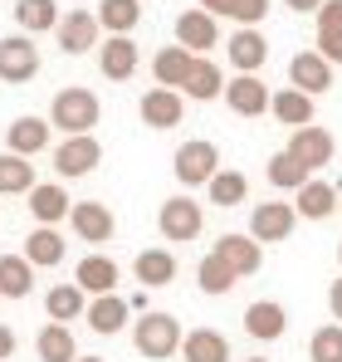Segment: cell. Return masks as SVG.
Here are the masks:
<instances>
[{
    "label": "cell",
    "mask_w": 342,
    "mask_h": 362,
    "mask_svg": "<svg viewBox=\"0 0 342 362\" xmlns=\"http://www.w3.org/2000/svg\"><path fill=\"white\" fill-rule=\"evenodd\" d=\"M49 118H35V113H25V118H15L5 127V147L15 152V157H40L45 147H49Z\"/></svg>",
    "instance_id": "9a60e30c"
},
{
    "label": "cell",
    "mask_w": 342,
    "mask_h": 362,
    "mask_svg": "<svg viewBox=\"0 0 342 362\" xmlns=\"http://www.w3.org/2000/svg\"><path fill=\"white\" fill-rule=\"evenodd\" d=\"M181 323L171 318V313H142L137 323H132V343H137V353L152 362H167L181 353Z\"/></svg>",
    "instance_id": "7a4b0ae2"
},
{
    "label": "cell",
    "mask_w": 342,
    "mask_h": 362,
    "mask_svg": "<svg viewBox=\"0 0 342 362\" xmlns=\"http://www.w3.org/2000/svg\"><path fill=\"white\" fill-rule=\"evenodd\" d=\"M201 226H206V211H201L191 196H171V201H162V211H157V230H162L171 245L196 240Z\"/></svg>",
    "instance_id": "277c9868"
},
{
    "label": "cell",
    "mask_w": 342,
    "mask_h": 362,
    "mask_svg": "<svg viewBox=\"0 0 342 362\" xmlns=\"http://www.w3.org/2000/svg\"><path fill=\"white\" fill-rule=\"evenodd\" d=\"M132 274H137L142 289H167L171 279H176V255L162 250V245H152V250H142L132 259Z\"/></svg>",
    "instance_id": "7402d4cb"
},
{
    "label": "cell",
    "mask_w": 342,
    "mask_h": 362,
    "mask_svg": "<svg viewBox=\"0 0 342 362\" xmlns=\"http://www.w3.org/2000/svg\"><path fill=\"white\" fill-rule=\"evenodd\" d=\"M338 216H342V196H338Z\"/></svg>",
    "instance_id": "c3c4849f"
},
{
    "label": "cell",
    "mask_w": 342,
    "mask_h": 362,
    "mask_svg": "<svg viewBox=\"0 0 342 362\" xmlns=\"http://www.w3.org/2000/svg\"><path fill=\"white\" fill-rule=\"evenodd\" d=\"M176 45H181L186 54L206 59V49L220 45V25H216V15H206V10H181V15H176Z\"/></svg>",
    "instance_id": "ba28073f"
},
{
    "label": "cell",
    "mask_w": 342,
    "mask_h": 362,
    "mask_svg": "<svg viewBox=\"0 0 342 362\" xmlns=\"http://www.w3.org/2000/svg\"><path fill=\"white\" fill-rule=\"evenodd\" d=\"M196 284H201V294H230V289H235V269L211 250V255L196 264Z\"/></svg>",
    "instance_id": "d590c367"
},
{
    "label": "cell",
    "mask_w": 342,
    "mask_h": 362,
    "mask_svg": "<svg viewBox=\"0 0 342 362\" xmlns=\"http://www.w3.org/2000/svg\"><path fill=\"white\" fill-rule=\"evenodd\" d=\"M269 83L259 78V74H235L225 83V103L235 118H259V113H269Z\"/></svg>",
    "instance_id": "9c48e42d"
},
{
    "label": "cell",
    "mask_w": 342,
    "mask_h": 362,
    "mask_svg": "<svg viewBox=\"0 0 342 362\" xmlns=\"http://www.w3.org/2000/svg\"><path fill=\"white\" fill-rule=\"evenodd\" d=\"M35 353H40V362H78L73 328L69 323H45L40 338H35Z\"/></svg>",
    "instance_id": "484cf974"
},
{
    "label": "cell",
    "mask_w": 342,
    "mask_h": 362,
    "mask_svg": "<svg viewBox=\"0 0 342 362\" xmlns=\"http://www.w3.org/2000/svg\"><path fill=\"white\" fill-rule=\"evenodd\" d=\"M216 255H220L230 269H235V279H244V274H259V264H264V245L254 240V235H235V230L216 240Z\"/></svg>",
    "instance_id": "2e32d148"
},
{
    "label": "cell",
    "mask_w": 342,
    "mask_h": 362,
    "mask_svg": "<svg viewBox=\"0 0 342 362\" xmlns=\"http://www.w3.org/2000/svg\"><path fill=\"white\" fill-rule=\"evenodd\" d=\"M191 69H196V54H186L181 45H167V49H157V59H152V83L181 93L186 78H191Z\"/></svg>",
    "instance_id": "ffe728a7"
},
{
    "label": "cell",
    "mask_w": 342,
    "mask_h": 362,
    "mask_svg": "<svg viewBox=\"0 0 342 362\" xmlns=\"http://www.w3.org/2000/svg\"><path fill=\"white\" fill-rule=\"evenodd\" d=\"M338 186H328V181H308V186H298V191H293V211H298V216H303V221H328V216H333V211H338Z\"/></svg>",
    "instance_id": "603a6c76"
},
{
    "label": "cell",
    "mask_w": 342,
    "mask_h": 362,
    "mask_svg": "<svg viewBox=\"0 0 342 362\" xmlns=\"http://www.w3.org/2000/svg\"><path fill=\"white\" fill-rule=\"evenodd\" d=\"M40 74V49L30 35H10L0 40V78L5 83H30Z\"/></svg>",
    "instance_id": "8fae6325"
},
{
    "label": "cell",
    "mask_w": 342,
    "mask_h": 362,
    "mask_svg": "<svg viewBox=\"0 0 342 362\" xmlns=\"http://www.w3.org/2000/svg\"><path fill=\"white\" fill-rule=\"evenodd\" d=\"M264 177H269V186H279V191H298V186H308V181H313L298 162H293V157H288V152H274V157H269Z\"/></svg>",
    "instance_id": "74e56055"
},
{
    "label": "cell",
    "mask_w": 342,
    "mask_h": 362,
    "mask_svg": "<svg viewBox=\"0 0 342 362\" xmlns=\"http://www.w3.org/2000/svg\"><path fill=\"white\" fill-rule=\"evenodd\" d=\"M78 362H103V358H78Z\"/></svg>",
    "instance_id": "7dc6e473"
},
{
    "label": "cell",
    "mask_w": 342,
    "mask_h": 362,
    "mask_svg": "<svg viewBox=\"0 0 342 362\" xmlns=\"http://www.w3.org/2000/svg\"><path fill=\"white\" fill-rule=\"evenodd\" d=\"M25 259H30L35 269H54L59 259H64V235H59L54 226H35V230L25 235Z\"/></svg>",
    "instance_id": "f1b7e54d"
},
{
    "label": "cell",
    "mask_w": 342,
    "mask_h": 362,
    "mask_svg": "<svg viewBox=\"0 0 342 362\" xmlns=\"http://www.w3.org/2000/svg\"><path fill=\"white\" fill-rule=\"evenodd\" d=\"M288 88H298V93H308V98L328 93V88H333V64L323 59L318 49L293 54V59H288Z\"/></svg>",
    "instance_id": "30bf717a"
},
{
    "label": "cell",
    "mask_w": 342,
    "mask_h": 362,
    "mask_svg": "<svg viewBox=\"0 0 342 362\" xmlns=\"http://www.w3.org/2000/svg\"><path fill=\"white\" fill-rule=\"evenodd\" d=\"M284 152L298 162V167H303V172H308V177H313L318 167H328V162H333L338 142H333V132H328V127H298V132L288 137Z\"/></svg>",
    "instance_id": "8992f818"
},
{
    "label": "cell",
    "mask_w": 342,
    "mask_h": 362,
    "mask_svg": "<svg viewBox=\"0 0 342 362\" xmlns=\"http://www.w3.org/2000/svg\"><path fill=\"white\" fill-rule=\"evenodd\" d=\"M269 113L284 122V127H313V98L308 93H298V88H279L274 98H269Z\"/></svg>",
    "instance_id": "83f0119b"
},
{
    "label": "cell",
    "mask_w": 342,
    "mask_h": 362,
    "mask_svg": "<svg viewBox=\"0 0 342 362\" xmlns=\"http://www.w3.org/2000/svg\"><path fill=\"white\" fill-rule=\"evenodd\" d=\"M318 35H342V0H328L318 10Z\"/></svg>",
    "instance_id": "60d3db41"
},
{
    "label": "cell",
    "mask_w": 342,
    "mask_h": 362,
    "mask_svg": "<svg viewBox=\"0 0 342 362\" xmlns=\"http://www.w3.org/2000/svg\"><path fill=\"white\" fill-rule=\"evenodd\" d=\"M93 15H98V25L108 35H132L137 20H142V0H98Z\"/></svg>",
    "instance_id": "d6a6232c"
},
{
    "label": "cell",
    "mask_w": 342,
    "mask_h": 362,
    "mask_svg": "<svg viewBox=\"0 0 342 362\" xmlns=\"http://www.w3.org/2000/svg\"><path fill=\"white\" fill-rule=\"evenodd\" d=\"M171 172L181 186H211V177L220 172V147L196 137V142H181L176 157H171Z\"/></svg>",
    "instance_id": "3957f363"
},
{
    "label": "cell",
    "mask_w": 342,
    "mask_h": 362,
    "mask_svg": "<svg viewBox=\"0 0 342 362\" xmlns=\"http://www.w3.org/2000/svg\"><path fill=\"white\" fill-rule=\"evenodd\" d=\"M30 216H35V226H54V221H69V211H73V201H69V191L59 186V181H40L30 196Z\"/></svg>",
    "instance_id": "d6986e66"
},
{
    "label": "cell",
    "mask_w": 342,
    "mask_h": 362,
    "mask_svg": "<svg viewBox=\"0 0 342 362\" xmlns=\"http://www.w3.org/2000/svg\"><path fill=\"white\" fill-rule=\"evenodd\" d=\"M137 113H142V122H147V127L167 132V127H176V122H181L186 98H181L176 88H147V93H142V103H137Z\"/></svg>",
    "instance_id": "e0dca14e"
},
{
    "label": "cell",
    "mask_w": 342,
    "mask_h": 362,
    "mask_svg": "<svg viewBox=\"0 0 342 362\" xmlns=\"http://www.w3.org/2000/svg\"><path fill=\"white\" fill-rule=\"evenodd\" d=\"M73 284L88 294V299H103V294H117V264L108 255H83L78 269H73Z\"/></svg>",
    "instance_id": "ac0fdd59"
},
{
    "label": "cell",
    "mask_w": 342,
    "mask_h": 362,
    "mask_svg": "<svg viewBox=\"0 0 342 362\" xmlns=\"http://www.w3.org/2000/svg\"><path fill=\"white\" fill-rule=\"evenodd\" d=\"M249 362H269V358H249Z\"/></svg>",
    "instance_id": "f907efd6"
},
{
    "label": "cell",
    "mask_w": 342,
    "mask_h": 362,
    "mask_svg": "<svg viewBox=\"0 0 342 362\" xmlns=\"http://www.w3.org/2000/svg\"><path fill=\"white\" fill-rule=\"evenodd\" d=\"M318 54L328 64H342V35H318Z\"/></svg>",
    "instance_id": "b9f144b4"
},
{
    "label": "cell",
    "mask_w": 342,
    "mask_h": 362,
    "mask_svg": "<svg viewBox=\"0 0 342 362\" xmlns=\"http://www.w3.org/2000/svg\"><path fill=\"white\" fill-rule=\"evenodd\" d=\"M45 308H49V323H73V318L88 313V294L69 279V284H54V289L45 294Z\"/></svg>",
    "instance_id": "f546056e"
},
{
    "label": "cell",
    "mask_w": 342,
    "mask_h": 362,
    "mask_svg": "<svg viewBox=\"0 0 342 362\" xmlns=\"http://www.w3.org/2000/svg\"><path fill=\"white\" fill-rule=\"evenodd\" d=\"M244 196H249V181H244V172L220 167V172L211 177V206H240Z\"/></svg>",
    "instance_id": "8d00e7d4"
},
{
    "label": "cell",
    "mask_w": 342,
    "mask_h": 362,
    "mask_svg": "<svg viewBox=\"0 0 342 362\" xmlns=\"http://www.w3.org/2000/svg\"><path fill=\"white\" fill-rule=\"evenodd\" d=\"M137 45H132V35H108L103 45H98V69H103V78H113V83H127L132 74H137Z\"/></svg>",
    "instance_id": "5bb4252c"
},
{
    "label": "cell",
    "mask_w": 342,
    "mask_h": 362,
    "mask_svg": "<svg viewBox=\"0 0 342 362\" xmlns=\"http://www.w3.org/2000/svg\"><path fill=\"white\" fill-rule=\"evenodd\" d=\"M69 226L78 230V240H83V245H108V240H113V230H117L113 211H108L103 201H73Z\"/></svg>",
    "instance_id": "4fadbf2b"
},
{
    "label": "cell",
    "mask_w": 342,
    "mask_h": 362,
    "mask_svg": "<svg viewBox=\"0 0 342 362\" xmlns=\"http://www.w3.org/2000/svg\"><path fill=\"white\" fill-rule=\"evenodd\" d=\"M338 264H342V245H338Z\"/></svg>",
    "instance_id": "681fc988"
},
{
    "label": "cell",
    "mask_w": 342,
    "mask_h": 362,
    "mask_svg": "<svg viewBox=\"0 0 342 362\" xmlns=\"http://www.w3.org/2000/svg\"><path fill=\"white\" fill-rule=\"evenodd\" d=\"M98 118H103V103H98V93H93V88L69 83V88H59V93H54L49 127H59L64 137H88V132L98 127Z\"/></svg>",
    "instance_id": "6da1fadb"
},
{
    "label": "cell",
    "mask_w": 342,
    "mask_h": 362,
    "mask_svg": "<svg viewBox=\"0 0 342 362\" xmlns=\"http://www.w3.org/2000/svg\"><path fill=\"white\" fill-rule=\"evenodd\" d=\"M328 308H333V318L342 323V279H333V284H328Z\"/></svg>",
    "instance_id": "7bdbcfd3"
},
{
    "label": "cell",
    "mask_w": 342,
    "mask_h": 362,
    "mask_svg": "<svg viewBox=\"0 0 342 362\" xmlns=\"http://www.w3.org/2000/svg\"><path fill=\"white\" fill-rule=\"evenodd\" d=\"M181 358L186 362H230V343L216 328H196L181 338Z\"/></svg>",
    "instance_id": "4316f807"
},
{
    "label": "cell",
    "mask_w": 342,
    "mask_h": 362,
    "mask_svg": "<svg viewBox=\"0 0 342 362\" xmlns=\"http://www.w3.org/2000/svg\"><path fill=\"white\" fill-rule=\"evenodd\" d=\"M264 59H269V40L259 30H235L230 35V64H235V74H259Z\"/></svg>",
    "instance_id": "cb8c5ba5"
},
{
    "label": "cell",
    "mask_w": 342,
    "mask_h": 362,
    "mask_svg": "<svg viewBox=\"0 0 342 362\" xmlns=\"http://www.w3.org/2000/svg\"><path fill=\"white\" fill-rule=\"evenodd\" d=\"M40 181L30 157H15V152H0V196H30Z\"/></svg>",
    "instance_id": "836d02e7"
},
{
    "label": "cell",
    "mask_w": 342,
    "mask_h": 362,
    "mask_svg": "<svg viewBox=\"0 0 342 362\" xmlns=\"http://www.w3.org/2000/svg\"><path fill=\"white\" fill-rule=\"evenodd\" d=\"M201 10L220 20V15H230V10H235V0H201Z\"/></svg>",
    "instance_id": "bcb514c9"
},
{
    "label": "cell",
    "mask_w": 342,
    "mask_h": 362,
    "mask_svg": "<svg viewBox=\"0 0 342 362\" xmlns=\"http://www.w3.org/2000/svg\"><path fill=\"white\" fill-rule=\"evenodd\" d=\"M308 358L313 362H342V323H323L308 338Z\"/></svg>",
    "instance_id": "f35d334b"
},
{
    "label": "cell",
    "mask_w": 342,
    "mask_h": 362,
    "mask_svg": "<svg viewBox=\"0 0 342 362\" xmlns=\"http://www.w3.org/2000/svg\"><path fill=\"white\" fill-rule=\"evenodd\" d=\"M186 98H196V103H211V98H225V74H220V64L216 59H196L191 69V78H186V88H181Z\"/></svg>",
    "instance_id": "4dcf8cb0"
},
{
    "label": "cell",
    "mask_w": 342,
    "mask_h": 362,
    "mask_svg": "<svg viewBox=\"0 0 342 362\" xmlns=\"http://www.w3.org/2000/svg\"><path fill=\"white\" fill-rule=\"evenodd\" d=\"M98 35H103V25H98L93 10H69V15L59 20V30H54L64 54H88V49H98Z\"/></svg>",
    "instance_id": "7c38bea8"
},
{
    "label": "cell",
    "mask_w": 342,
    "mask_h": 362,
    "mask_svg": "<svg viewBox=\"0 0 342 362\" xmlns=\"http://www.w3.org/2000/svg\"><path fill=\"white\" fill-rule=\"evenodd\" d=\"M127 313H132V308H127L122 294H103V299H88V313H83V318H88V328H93V333L113 338V333L127 328Z\"/></svg>",
    "instance_id": "d4e9b609"
},
{
    "label": "cell",
    "mask_w": 342,
    "mask_h": 362,
    "mask_svg": "<svg viewBox=\"0 0 342 362\" xmlns=\"http://www.w3.org/2000/svg\"><path fill=\"white\" fill-rule=\"evenodd\" d=\"M15 20L25 35H45V30H59V0H20L15 5Z\"/></svg>",
    "instance_id": "e575fe53"
},
{
    "label": "cell",
    "mask_w": 342,
    "mask_h": 362,
    "mask_svg": "<svg viewBox=\"0 0 342 362\" xmlns=\"http://www.w3.org/2000/svg\"><path fill=\"white\" fill-rule=\"evenodd\" d=\"M293 226H298V211L288 206V201H264V206H254L249 211V235L259 245H279L293 235Z\"/></svg>",
    "instance_id": "52a82bcc"
},
{
    "label": "cell",
    "mask_w": 342,
    "mask_h": 362,
    "mask_svg": "<svg viewBox=\"0 0 342 362\" xmlns=\"http://www.w3.org/2000/svg\"><path fill=\"white\" fill-rule=\"evenodd\" d=\"M98 162H103V142H98L93 132H88V137H64V142L54 147V172L64 181L98 172Z\"/></svg>",
    "instance_id": "5b68a950"
},
{
    "label": "cell",
    "mask_w": 342,
    "mask_h": 362,
    "mask_svg": "<svg viewBox=\"0 0 342 362\" xmlns=\"http://www.w3.org/2000/svg\"><path fill=\"white\" fill-rule=\"evenodd\" d=\"M264 15H269V0H235V10H230V20H235L240 30H254Z\"/></svg>",
    "instance_id": "ab89813d"
},
{
    "label": "cell",
    "mask_w": 342,
    "mask_h": 362,
    "mask_svg": "<svg viewBox=\"0 0 342 362\" xmlns=\"http://www.w3.org/2000/svg\"><path fill=\"white\" fill-rule=\"evenodd\" d=\"M35 289V264L25 255H0V294L5 299H25Z\"/></svg>",
    "instance_id": "1f68e13d"
},
{
    "label": "cell",
    "mask_w": 342,
    "mask_h": 362,
    "mask_svg": "<svg viewBox=\"0 0 342 362\" xmlns=\"http://www.w3.org/2000/svg\"><path fill=\"white\" fill-rule=\"evenodd\" d=\"M284 5H288V10H298V15H318L328 0H284Z\"/></svg>",
    "instance_id": "f6af8a7d"
},
{
    "label": "cell",
    "mask_w": 342,
    "mask_h": 362,
    "mask_svg": "<svg viewBox=\"0 0 342 362\" xmlns=\"http://www.w3.org/2000/svg\"><path fill=\"white\" fill-rule=\"evenodd\" d=\"M10 353H15V328H10V323H0V362L10 358Z\"/></svg>",
    "instance_id": "ee69618b"
},
{
    "label": "cell",
    "mask_w": 342,
    "mask_h": 362,
    "mask_svg": "<svg viewBox=\"0 0 342 362\" xmlns=\"http://www.w3.org/2000/svg\"><path fill=\"white\" fill-rule=\"evenodd\" d=\"M284 328H288L284 303L259 299V303H249V308H244V333H249V338H259V343H274V338H284Z\"/></svg>",
    "instance_id": "44dd1931"
}]
</instances>
